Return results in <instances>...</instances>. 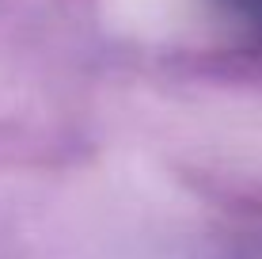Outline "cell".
Wrapping results in <instances>:
<instances>
[{"label": "cell", "mask_w": 262, "mask_h": 259, "mask_svg": "<svg viewBox=\"0 0 262 259\" xmlns=\"http://www.w3.org/2000/svg\"><path fill=\"white\" fill-rule=\"evenodd\" d=\"M224 4H228L232 12L247 15L251 23H262V0H224Z\"/></svg>", "instance_id": "6da1fadb"}]
</instances>
